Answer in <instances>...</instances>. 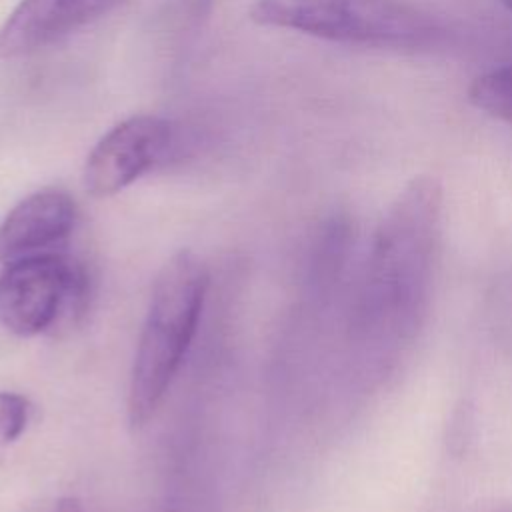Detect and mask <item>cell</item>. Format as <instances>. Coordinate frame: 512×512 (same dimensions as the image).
Listing matches in <instances>:
<instances>
[{"mask_svg": "<svg viewBox=\"0 0 512 512\" xmlns=\"http://www.w3.org/2000/svg\"><path fill=\"white\" fill-rule=\"evenodd\" d=\"M84 290L82 268L56 250L10 260L0 272V324L18 336L40 334L78 308Z\"/></svg>", "mask_w": 512, "mask_h": 512, "instance_id": "cell-3", "label": "cell"}, {"mask_svg": "<svg viewBox=\"0 0 512 512\" xmlns=\"http://www.w3.org/2000/svg\"><path fill=\"white\" fill-rule=\"evenodd\" d=\"M176 142L170 120L138 114L110 128L90 150L84 164V188L96 196H112L162 162Z\"/></svg>", "mask_w": 512, "mask_h": 512, "instance_id": "cell-4", "label": "cell"}, {"mask_svg": "<svg viewBox=\"0 0 512 512\" xmlns=\"http://www.w3.org/2000/svg\"><path fill=\"white\" fill-rule=\"evenodd\" d=\"M468 98L478 110L512 126V64L492 68L478 76L470 84Z\"/></svg>", "mask_w": 512, "mask_h": 512, "instance_id": "cell-8", "label": "cell"}, {"mask_svg": "<svg viewBox=\"0 0 512 512\" xmlns=\"http://www.w3.org/2000/svg\"><path fill=\"white\" fill-rule=\"evenodd\" d=\"M76 216L74 198L60 188H44L26 196L0 224V264L64 244L74 230Z\"/></svg>", "mask_w": 512, "mask_h": 512, "instance_id": "cell-6", "label": "cell"}, {"mask_svg": "<svg viewBox=\"0 0 512 512\" xmlns=\"http://www.w3.org/2000/svg\"><path fill=\"white\" fill-rule=\"evenodd\" d=\"M218 0H170L162 14V34L176 48H184L196 40L204 24L210 20Z\"/></svg>", "mask_w": 512, "mask_h": 512, "instance_id": "cell-7", "label": "cell"}, {"mask_svg": "<svg viewBox=\"0 0 512 512\" xmlns=\"http://www.w3.org/2000/svg\"><path fill=\"white\" fill-rule=\"evenodd\" d=\"M250 18L260 26L366 48L418 50L442 38L432 14L408 0H258Z\"/></svg>", "mask_w": 512, "mask_h": 512, "instance_id": "cell-2", "label": "cell"}, {"mask_svg": "<svg viewBox=\"0 0 512 512\" xmlns=\"http://www.w3.org/2000/svg\"><path fill=\"white\" fill-rule=\"evenodd\" d=\"M54 512H82V506L76 498L72 496H66V498H60Z\"/></svg>", "mask_w": 512, "mask_h": 512, "instance_id": "cell-10", "label": "cell"}, {"mask_svg": "<svg viewBox=\"0 0 512 512\" xmlns=\"http://www.w3.org/2000/svg\"><path fill=\"white\" fill-rule=\"evenodd\" d=\"M124 0H20L0 28V58L44 50L104 18Z\"/></svg>", "mask_w": 512, "mask_h": 512, "instance_id": "cell-5", "label": "cell"}, {"mask_svg": "<svg viewBox=\"0 0 512 512\" xmlns=\"http://www.w3.org/2000/svg\"><path fill=\"white\" fill-rule=\"evenodd\" d=\"M208 290L206 264L176 252L158 272L128 386V420L144 426L160 406L196 334Z\"/></svg>", "mask_w": 512, "mask_h": 512, "instance_id": "cell-1", "label": "cell"}, {"mask_svg": "<svg viewBox=\"0 0 512 512\" xmlns=\"http://www.w3.org/2000/svg\"><path fill=\"white\" fill-rule=\"evenodd\" d=\"M504 2V6L508 8V10H512V0H502Z\"/></svg>", "mask_w": 512, "mask_h": 512, "instance_id": "cell-11", "label": "cell"}, {"mask_svg": "<svg viewBox=\"0 0 512 512\" xmlns=\"http://www.w3.org/2000/svg\"><path fill=\"white\" fill-rule=\"evenodd\" d=\"M30 404L14 392H0V448L14 442L26 428Z\"/></svg>", "mask_w": 512, "mask_h": 512, "instance_id": "cell-9", "label": "cell"}]
</instances>
